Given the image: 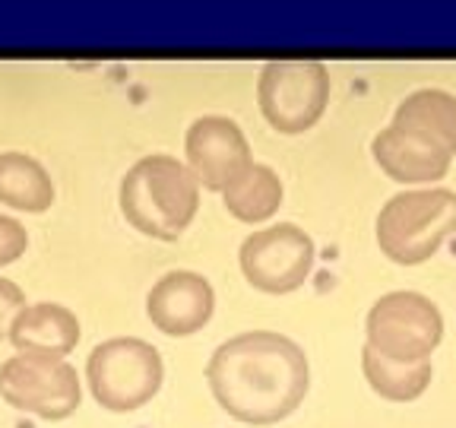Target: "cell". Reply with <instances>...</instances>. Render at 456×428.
I'll return each mask as SVG.
<instances>
[{"instance_id":"obj_1","label":"cell","mask_w":456,"mask_h":428,"mask_svg":"<svg viewBox=\"0 0 456 428\" xmlns=\"http://www.w3.org/2000/svg\"><path fill=\"white\" fill-rule=\"evenodd\" d=\"M207 381L228 416L248 425H270L305 403L311 368L295 340L273 330H248L213 352Z\"/></svg>"},{"instance_id":"obj_2","label":"cell","mask_w":456,"mask_h":428,"mask_svg":"<svg viewBox=\"0 0 456 428\" xmlns=\"http://www.w3.org/2000/svg\"><path fill=\"white\" fill-rule=\"evenodd\" d=\"M121 213L136 232L159 242L184 235L200 207V185L193 171L168 152L142 156L127 169L118 191Z\"/></svg>"},{"instance_id":"obj_3","label":"cell","mask_w":456,"mask_h":428,"mask_svg":"<svg viewBox=\"0 0 456 428\" xmlns=\"http://www.w3.org/2000/svg\"><path fill=\"white\" fill-rule=\"evenodd\" d=\"M456 232V191L419 187L384 203L378 216V244L393 264L415 267L435 257Z\"/></svg>"},{"instance_id":"obj_4","label":"cell","mask_w":456,"mask_h":428,"mask_svg":"<svg viewBox=\"0 0 456 428\" xmlns=\"http://www.w3.org/2000/svg\"><path fill=\"white\" fill-rule=\"evenodd\" d=\"M86 378L102 407L114 413H130L156 397L165 368L152 342L136 336H114L89 352Z\"/></svg>"},{"instance_id":"obj_5","label":"cell","mask_w":456,"mask_h":428,"mask_svg":"<svg viewBox=\"0 0 456 428\" xmlns=\"http://www.w3.org/2000/svg\"><path fill=\"white\" fill-rule=\"evenodd\" d=\"M364 333L370 350L393 362H428L444 340V317L428 295L399 289L370 305Z\"/></svg>"},{"instance_id":"obj_6","label":"cell","mask_w":456,"mask_h":428,"mask_svg":"<svg viewBox=\"0 0 456 428\" xmlns=\"http://www.w3.org/2000/svg\"><path fill=\"white\" fill-rule=\"evenodd\" d=\"M260 111L279 134H305L330 102V70L321 61H270L256 79Z\"/></svg>"},{"instance_id":"obj_7","label":"cell","mask_w":456,"mask_h":428,"mask_svg":"<svg viewBox=\"0 0 456 428\" xmlns=\"http://www.w3.org/2000/svg\"><path fill=\"white\" fill-rule=\"evenodd\" d=\"M314 242L305 228L292 222L266 226L254 235H248L238 251L241 273L254 289L270 295L295 292L305 285V279L314 270Z\"/></svg>"},{"instance_id":"obj_8","label":"cell","mask_w":456,"mask_h":428,"mask_svg":"<svg viewBox=\"0 0 456 428\" xmlns=\"http://www.w3.org/2000/svg\"><path fill=\"white\" fill-rule=\"evenodd\" d=\"M0 397L22 413L42 419H67L79 407L83 391L70 362L16 352L0 365Z\"/></svg>"},{"instance_id":"obj_9","label":"cell","mask_w":456,"mask_h":428,"mask_svg":"<svg viewBox=\"0 0 456 428\" xmlns=\"http://www.w3.org/2000/svg\"><path fill=\"white\" fill-rule=\"evenodd\" d=\"M184 152L197 185L219 193L254 162L244 130L222 114H203L187 128Z\"/></svg>"},{"instance_id":"obj_10","label":"cell","mask_w":456,"mask_h":428,"mask_svg":"<svg viewBox=\"0 0 456 428\" xmlns=\"http://www.w3.org/2000/svg\"><path fill=\"white\" fill-rule=\"evenodd\" d=\"M370 156L399 185H431L450 171L453 152L437 136L406 124H390L370 140Z\"/></svg>"},{"instance_id":"obj_11","label":"cell","mask_w":456,"mask_h":428,"mask_svg":"<svg viewBox=\"0 0 456 428\" xmlns=\"http://www.w3.org/2000/svg\"><path fill=\"white\" fill-rule=\"evenodd\" d=\"M216 311V292L207 276L193 270H171L146 295L152 327L168 336H191L207 327Z\"/></svg>"},{"instance_id":"obj_12","label":"cell","mask_w":456,"mask_h":428,"mask_svg":"<svg viewBox=\"0 0 456 428\" xmlns=\"http://www.w3.org/2000/svg\"><path fill=\"white\" fill-rule=\"evenodd\" d=\"M10 342L22 356L42 358H64L79 342V321L77 314L54 301H38L26 305L16 321L10 324Z\"/></svg>"},{"instance_id":"obj_13","label":"cell","mask_w":456,"mask_h":428,"mask_svg":"<svg viewBox=\"0 0 456 428\" xmlns=\"http://www.w3.org/2000/svg\"><path fill=\"white\" fill-rule=\"evenodd\" d=\"M0 203L22 213H45L54 203V185L45 165L26 152H0Z\"/></svg>"},{"instance_id":"obj_14","label":"cell","mask_w":456,"mask_h":428,"mask_svg":"<svg viewBox=\"0 0 456 428\" xmlns=\"http://www.w3.org/2000/svg\"><path fill=\"white\" fill-rule=\"evenodd\" d=\"M222 203L241 222H266L282 207V181L264 162H250L232 185L222 187Z\"/></svg>"},{"instance_id":"obj_15","label":"cell","mask_w":456,"mask_h":428,"mask_svg":"<svg viewBox=\"0 0 456 428\" xmlns=\"http://www.w3.org/2000/svg\"><path fill=\"white\" fill-rule=\"evenodd\" d=\"M362 371L368 384L393 403H409V399L421 397L425 387L431 384V374H435L431 362H393V358L370 350L368 342L362 350Z\"/></svg>"},{"instance_id":"obj_16","label":"cell","mask_w":456,"mask_h":428,"mask_svg":"<svg viewBox=\"0 0 456 428\" xmlns=\"http://www.w3.org/2000/svg\"><path fill=\"white\" fill-rule=\"evenodd\" d=\"M393 124H406V128H419L437 136L456 156V95L444 89H419L399 102Z\"/></svg>"},{"instance_id":"obj_17","label":"cell","mask_w":456,"mask_h":428,"mask_svg":"<svg viewBox=\"0 0 456 428\" xmlns=\"http://www.w3.org/2000/svg\"><path fill=\"white\" fill-rule=\"evenodd\" d=\"M28 248V235H26V226L13 216H4L0 213V267L13 264L26 254Z\"/></svg>"},{"instance_id":"obj_18","label":"cell","mask_w":456,"mask_h":428,"mask_svg":"<svg viewBox=\"0 0 456 428\" xmlns=\"http://www.w3.org/2000/svg\"><path fill=\"white\" fill-rule=\"evenodd\" d=\"M26 308V295L16 283L0 276V340L10 333V324L16 321V314Z\"/></svg>"}]
</instances>
